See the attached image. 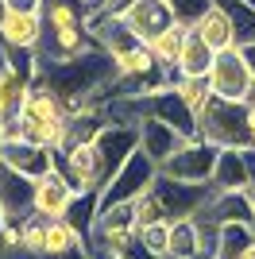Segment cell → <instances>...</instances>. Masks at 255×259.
I'll list each match as a JSON object with an SVG mask.
<instances>
[{"mask_svg":"<svg viewBox=\"0 0 255 259\" xmlns=\"http://www.w3.org/2000/svg\"><path fill=\"white\" fill-rule=\"evenodd\" d=\"M197 136L217 147H255L251 143V128H247V105L240 101H224L212 97L209 105L197 112Z\"/></svg>","mask_w":255,"mask_h":259,"instance_id":"cell-1","label":"cell"},{"mask_svg":"<svg viewBox=\"0 0 255 259\" xmlns=\"http://www.w3.org/2000/svg\"><path fill=\"white\" fill-rule=\"evenodd\" d=\"M159 162L151 159L143 147H139L132 159L120 166L116 174H112V182L101 190V205H116V201H136V197L151 194L155 190V182H159Z\"/></svg>","mask_w":255,"mask_h":259,"instance_id":"cell-2","label":"cell"},{"mask_svg":"<svg viewBox=\"0 0 255 259\" xmlns=\"http://www.w3.org/2000/svg\"><path fill=\"white\" fill-rule=\"evenodd\" d=\"M217 159H221V147L197 136V140H186V143H182V147L162 162L159 170L166 174V178H174V182L209 186L212 182V170H217Z\"/></svg>","mask_w":255,"mask_h":259,"instance_id":"cell-3","label":"cell"},{"mask_svg":"<svg viewBox=\"0 0 255 259\" xmlns=\"http://www.w3.org/2000/svg\"><path fill=\"white\" fill-rule=\"evenodd\" d=\"M209 81H212V97H224V101H255V74L247 66L244 51L232 47V51H221L212 58V70H209Z\"/></svg>","mask_w":255,"mask_h":259,"instance_id":"cell-4","label":"cell"},{"mask_svg":"<svg viewBox=\"0 0 255 259\" xmlns=\"http://www.w3.org/2000/svg\"><path fill=\"white\" fill-rule=\"evenodd\" d=\"M93 147H97V162H101V178H105V186H108L112 174L139 151V124L108 120L105 128H101V136L93 140Z\"/></svg>","mask_w":255,"mask_h":259,"instance_id":"cell-5","label":"cell"},{"mask_svg":"<svg viewBox=\"0 0 255 259\" xmlns=\"http://www.w3.org/2000/svg\"><path fill=\"white\" fill-rule=\"evenodd\" d=\"M31 213H35V178L0 162V217H4V225H23Z\"/></svg>","mask_w":255,"mask_h":259,"instance_id":"cell-6","label":"cell"},{"mask_svg":"<svg viewBox=\"0 0 255 259\" xmlns=\"http://www.w3.org/2000/svg\"><path fill=\"white\" fill-rule=\"evenodd\" d=\"M232 221H251L255 225V209H251V190H212L209 201L197 209V225L201 228H221Z\"/></svg>","mask_w":255,"mask_h":259,"instance_id":"cell-7","label":"cell"},{"mask_svg":"<svg viewBox=\"0 0 255 259\" xmlns=\"http://www.w3.org/2000/svg\"><path fill=\"white\" fill-rule=\"evenodd\" d=\"M212 186H193V182H174L166 174H159L155 182V197L166 209V221H182V217H197V209L209 201Z\"/></svg>","mask_w":255,"mask_h":259,"instance_id":"cell-8","label":"cell"},{"mask_svg":"<svg viewBox=\"0 0 255 259\" xmlns=\"http://www.w3.org/2000/svg\"><path fill=\"white\" fill-rule=\"evenodd\" d=\"M120 20L136 31L139 43H151L155 35H162L166 27H174V8H170V0H136L132 8L120 12Z\"/></svg>","mask_w":255,"mask_h":259,"instance_id":"cell-9","label":"cell"},{"mask_svg":"<svg viewBox=\"0 0 255 259\" xmlns=\"http://www.w3.org/2000/svg\"><path fill=\"white\" fill-rule=\"evenodd\" d=\"M0 162H8L12 170H20V174H27V178L39 182L42 174L54 170V151L42 147V143H31V140H4Z\"/></svg>","mask_w":255,"mask_h":259,"instance_id":"cell-10","label":"cell"},{"mask_svg":"<svg viewBox=\"0 0 255 259\" xmlns=\"http://www.w3.org/2000/svg\"><path fill=\"white\" fill-rule=\"evenodd\" d=\"M74 194H77L74 182H70L62 170L42 174L39 182H35V213H39V217H51V221H58V217H66V209H70Z\"/></svg>","mask_w":255,"mask_h":259,"instance_id":"cell-11","label":"cell"},{"mask_svg":"<svg viewBox=\"0 0 255 259\" xmlns=\"http://www.w3.org/2000/svg\"><path fill=\"white\" fill-rule=\"evenodd\" d=\"M136 124H139V147H143L151 159L159 162V166H162L174 151H178L182 143H186V136H182V132H174L170 124H162V120H155V116H139Z\"/></svg>","mask_w":255,"mask_h":259,"instance_id":"cell-12","label":"cell"},{"mask_svg":"<svg viewBox=\"0 0 255 259\" xmlns=\"http://www.w3.org/2000/svg\"><path fill=\"white\" fill-rule=\"evenodd\" d=\"M212 190H251V166H247V155L240 147H221V159H217V170H212Z\"/></svg>","mask_w":255,"mask_h":259,"instance_id":"cell-13","label":"cell"},{"mask_svg":"<svg viewBox=\"0 0 255 259\" xmlns=\"http://www.w3.org/2000/svg\"><path fill=\"white\" fill-rule=\"evenodd\" d=\"M166 259H209L205 232H201V225H197V217L170 221V255Z\"/></svg>","mask_w":255,"mask_h":259,"instance_id":"cell-14","label":"cell"},{"mask_svg":"<svg viewBox=\"0 0 255 259\" xmlns=\"http://www.w3.org/2000/svg\"><path fill=\"white\" fill-rule=\"evenodd\" d=\"M42 35H47V23L42 16H23V12H12L4 27H0V47H27V51H39Z\"/></svg>","mask_w":255,"mask_h":259,"instance_id":"cell-15","label":"cell"},{"mask_svg":"<svg viewBox=\"0 0 255 259\" xmlns=\"http://www.w3.org/2000/svg\"><path fill=\"white\" fill-rule=\"evenodd\" d=\"M97 217H101V190H77L62 221L85 240V251H89V236H93V228H97Z\"/></svg>","mask_w":255,"mask_h":259,"instance_id":"cell-16","label":"cell"},{"mask_svg":"<svg viewBox=\"0 0 255 259\" xmlns=\"http://www.w3.org/2000/svg\"><path fill=\"white\" fill-rule=\"evenodd\" d=\"M212 58H217V51H212L209 43L201 39V31L197 27H190L186 31V43H182V54H178V74H186V77H209V70H212Z\"/></svg>","mask_w":255,"mask_h":259,"instance_id":"cell-17","label":"cell"},{"mask_svg":"<svg viewBox=\"0 0 255 259\" xmlns=\"http://www.w3.org/2000/svg\"><path fill=\"white\" fill-rule=\"evenodd\" d=\"M193 27L201 31V39H205V43H209L217 54H221V51H232V47H236L232 20H228V12H224L221 4H217V0H212V8L205 12V16H201L197 23H193Z\"/></svg>","mask_w":255,"mask_h":259,"instance_id":"cell-18","label":"cell"},{"mask_svg":"<svg viewBox=\"0 0 255 259\" xmlns=\"http://www.w3.org/2000/svg\"><path fill=\"white\" fill-rule=\"evenodd\" d=\"M247 248H255V225L251 221H232L217 228V259H240Z\"/></svg>","mask_w":255,"mask_h":259,"instance_id":"cell-19","label":"cell"},{"mask_svg":"<svg viewBox=\"0 0 255 259\" xmlns=\"http://www.w3.org/2000/svg\"><path fill=\"white\" fill-rule=\"evenodd\" d=\"M228 20H232V31H236V47H251L255 43V8L251 0H217Z\"/></svg>","mask_w":255,"mask_h":259,"instance_id":"cell-20","label":"cell"},{"mask_svg":"<svg viewBox=\"0 0 255 259\" xmlns=\"http://www.w3.org/2000/svg\"><path fill=\"white\" fill-rule=\"evenodd\" d=\"M170 85H174V93H178V97L190 105L193 116H197V112H201V108L212 101V81H209V77H186V74H174V81H170Z\"/></svg>","mask_w":255,"mask_h":259,"instance_id":"cell-21","label":"cell"},{"mask_svg":"<svg viewBox=\"0 0 255 259\" xmlns=\"http://www.w3.org/2000/svg\"><path fill=\"white\" fill-rule=\"evenodd\" d=\"M186 31H190L186 23H174V27H166L162 35H155V39H151L147 51L155 54L162 66H170V70H174V66H178V54H182V43H186Z\"/></svg>","mask_w":255,"mask_h":259,"instance_id":"cell-22","label":"cell"},{"mask_svg":"<svg viewBox=\"0 0 255 259\" xmlns=\"http://www.w3.org/2000/svg\"><path fill=\"white\" fill-rule=\"evenodd\" d=\"M47 225H51V217H39L31 213L23 221V240H20V251L31 259H47Z\"/></svg>","mask_w":255,"mask_h":259,"instance_id":"cell-23","label":"cell"},{"mask_svg":"<svg viewBox=\"0 0 255 259\" xmlns=\"http://www.w3.org/2000/svg\"><path fill=\"white\" fill-rule=\"evenodd\" d=\"M136 244L143 251H151V255L166 259L170 255V221H155V225L136 228Z\"/></svg>","mask_w":255,"mask_h":259,"instance_id":"cell-24","label":"cell"},{"mask_svg":"<svg viewBox=\"0 0 255 259\" xmlns=\"http://www.w3.org/2000/svg\"><path fill=\"white\" fill-rule=\"evenodd\" d=\"M170 8H174V20H178V23L193 27V23L212 8V0H170Z\"/></svg>","mask_w":255,"mask_h":259,"instance_id":"cell-25","label":"cell"},{"mask_svg":"<svg viewBox=\"0 0 255 259\" xmlns=\"http://www.w3.org/2000/svg\"><path fill=\"white\" fill-rule=\"evenodd\" d=\"M136 221H139V228L155 225V221H166V209H162V201L155 197V190L143 194V197H136Z\"/></svg>","mask_w":255,"mask_h":259,"instance_id":"cell-26","label":"cell"},{"mask_svg":"<svg viewBox=\"0 0 255 259\" xmlns=\"http://www.w3.org/2000/svg\"><path fill=\"white\" fill-rule=\"evenodd\" d=\"M8 12H23V16H42V0H8Z\"/></svg>","mask_w":255,"mask_h":259,"instance_id":"cell-27","label":"cell"},{"mask_svg":"<svg viewBox=\"0 0 255 259\" xmlns=\"http://www.w3.org/2000/svg\"><path fill=\"white\" fill-rule=\"evenodd\" d=\"M132 4H136V0H108V4H105V12H108V16H120V12H124V8H132Z\"/></svg>","mask_w":255,"mask_h":259,"instance_id":"cell-28","label":"cell"},{"mask_svg":"<svg viewBox=\"0 0 255 259\" xmlns=\"http://www.w3.org/2000/svg\"><path fill=\"white\" fill-rule=\"evenodd\" d=\"M128 259H159V255H151V251H143L139 244H132V251H128Z\"/></svg>","mask_w":255,"mask_h":259,"instance_id":"cell-29","label":"cell"},{"mask_svg":"<svg viewBox=\"0 0 255 259\" xmlns=\"http://www.w3.org/2000/svg\"><path fill=\"white\" fill-rule=\"evenodd\" d=\"M247 128H251V143H255V101H247Z\"/></svg>","mask_w":255,"mask_h":259,"instance_id":"cell-30","label":"cell"},{"mask_svg":"<svg viewBox=\"0 0 255 259\" xmlns=\"http://www.w3.org/2000/svg\"><path fill=\"white\" fill-rule=\"evenodd\" d=\"M240 51H244V58H247V66H251V74H255V43H251V47H240Z\"/></svg>","mask_w":255,"mask_h":259,"instance_id":"cell-31","label":"cell"},{"mask_svg":"<svg viewBox=\"0 0 255 259\" xmlns=\"http://www.w3.org/2000/svg\"><path fill=\"white\" fill-rule=\"evenodd\" d=\"M12 12H8V0H0V27H4V20H8Z\"/></svg>","mask_w":255,"mask_h":259,"instance_id":"cell-32","label":"cell"},{"mask_svg":"<svg viewBox=\"0 0 255 259\" xmlns=\"http://www.w3.org/2000/svg\"><path fill=\"white\" fill-rule=\"evenodd\" d=\"M240 259H255V248H247V251H244V255H240Z\"/></svg>","mask_w":255,"mask_h":259,"instance_id":"cell-33","label":"cell"},{"mask_svg":"<svg viewBox=\"0 0 255 259\" xmlns=\"http://www.w3.org/2000/svg\"><path fill=\"white\" fill-rule=\"evenodd\" d=\"M0 151H4V128H0Z\"/></svg>","mask_w":255,"mask_h":259,"instance_id":"cell-34","label":"cell"},{"mask_svg":"<svg viewBox=\"0 0 255 259\" xmlns=\"http://www.w3.org/2000/svg\"><path fill=\"white\" fill-rule=\"evenodd\" d=\"M251 209H255V186H251Z\"/></svg>","mask_w":255,"mask_h":259,"instance_id":"cell-35","label":"cell"},{"mask_svg":"<svg viewBox=\"0 0 255 259\" xmlns=\"http://www.w3.org/2000/svg\"><path fill=\"white\" fill-rule=\"evenodd\" d=\"M0 66H4V51H0Z\"/></svg>","mask_w":255,"mask_h":259,"instance_id":"cell-36","label":"cell"},{"mask_svg":"<svg viewBox=\"0 0 255 259\" xmlns=\"http://www.w3.org/2000/svg\"><path fill=\"white\" fill-rule=\"evenodd\" d=\"M251 8H255V0H251Z\"/></svg>","mask_w":255,"mask_h":259,"instance_id":"cell-37","label":"cell"},{"mask_svg":"<svg viewBox=\"0 0 255 259\" xmlns=\"http://www.w3.org/2000/svg\"><path fill=\"white\" fill-rule=\"evenodd\" d=\"M209 259H217V255H209Z\"/></svg>","mask_w":255,"mask_h":259,"instance_id":"cell-38","label":"cell"}]
</instances>
